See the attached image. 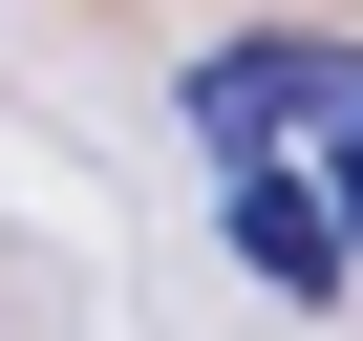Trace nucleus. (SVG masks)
I'll list each match as a JSON object with an SVG mask.
<instances>
[{
  "mask_svg": "<svg viewBox=\"0 0 363 341\" xmlns=\"http://www.w3.org/2000/svg\"><path fill=\"white\" fill-rule=\"evenodd\" d=\"M363 128V43H214L193 64V149H342Z\"/></svg>",
  "mask_w": 363,
  "mask_h": 341,
  "instance_id": "obj_1",
  "label": "nucleus"
},
{
  "mask_svg": "<svg viewBox=\"0 0 363 341\" xmlns=\"http://www.w3.org/2000/svg\"><path fill=\"white\" fill-rule=\"evenodd\" d=\"M214 235H235V277H257V299H342V277H363L299 149H214Z\"/></svg>",
  "mask_w": 363,
  "mask_h": 341,
  "instance_id": "obj_2",
  "label": "nucleus"
},
{
  "mask_svg": "<svg viewBox=\"0 0 363 341\" xmlns=\"http://www.w3.org/2000/svg\"><path fill=\"white\" fill-rule=\"evenodd\" d=\"M299 170H320V214H342V256H363V128H342V149H299Z\"/></svg>",
  "mask_w": 363,
  "mask_h": 341,
  "instance_id": "obj_3",
  "label": "nucleus"
}]
</instances>
